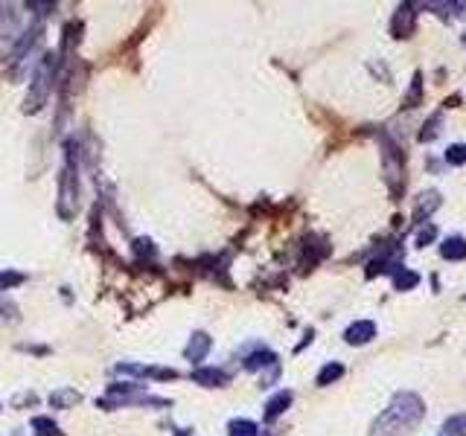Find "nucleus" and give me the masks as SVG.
<instances>
[{"label":"nucleus","mask_w":466,"mask_h":436,"mask_svg":"<svg viewBox=\"0 0 466 436\" xmlns=\"http://www.w3.org/2000/svg\"><path fill=\"white\" fill-rule=\"evenodd\" d=\"M58 215L70 222L76 215V183H73V169L68 166L61 172V180H58Z\"/></svg>","instance_id":"obj_4"},{"label":"nucleus","mask_w":466,"mask_h":436,"mask_svg":"<svg viewBox=\"0 0 466 436\" xmlns=\"http://www.w3.org/2000/svg\"><path fill=\"white\" fill-rule=\"evenodd\" d=\"M443 430H446L449 436H466V413L452 416V419L443 425Z\"/></svg>","instance_id":"obj_18"},{"label":"nucleus","mask_w":466,"mask_h":436,"mask_svg":"<svg viewBox=\"0 0 466 436\" xmlns=\"http://www.w3.org/2000/svg\"><path fill=\"white\" fill-rule=\"evenodd\" d=\"M440 256L455 262V259H466V239L463 236H452L440 244Z\"/></svg>","instance_id":"obj_9"},{"label":"nucleus","mask_w":466,"mask_h":436,"mask_svg":"<svg viewBox=\"0 0 466 436\" xmlns=\"http://www.w3.org/2000/svg\"><path fill=\"white\" fill-rule=\"evenodd\" d=\"M210 352V337L204 334V332H196L193 334V340H190V347L184 349V355L190 358L193 364H198V361H204V355Z\"/></svg>","instance_id":"obj_8"},{"label":"nucleus","mask_w":466,"mask_h":436,"mask_svg":"<svg viewBox=\"0 0 466 436\" xmlns=\"http://www.w3.org/2000/svg\"><path fill=\"white\" fill-rule=\"evenodd\" d=\"M193 381L201 384V387H225V384H228V372L213 369V366H204V369H196V372H193Z\"/></svg>","instance_id":"obj_7"},{"label":"nucleus","mask_w":466,"mask_h":436,"mask_svg":"<svg viewBox=\"0 0 466 436\" xmlns=\"http://www.w3.org/2000/svg\"><path fill=\"white\" fill-rule=\"evenodd\" d=\"M228 430H231V436H260V427L248 419H233L228 425Z\"/></svg>","instance_id":"obj_15"},{"label":"nucleus","mask_w":466,"mask_h":436,"mask_svg":"<svg viewBox=\"0 0 466 436\" xmlns=\"http://www.w3.org/2000/svg\"><path fill=\"white\" fill-rule=\"evenodd\" d=\"M414 18H417L414 6H411V4H402V6L393 12V18H391V33H393V38H408V36L414 33Z\"/></svg>","instance_id":"obj_5"},{"label":"nucleus","mask_w":466,"mask_h":436,"mask_svg":"<svg viewBox=\"0 0 466 436\" xmlns=\"http://www.w3.org/2000/svg\"><path fill=\"white\" fill-rule=\"evenodd\" d=\"M428 9H440V15H460L463 12V4H425Z\"/></svg>","instance_id":"obj_24"},{"label":"nucleus","mask_w":466,"mask_h":436,"mask_svg":"<svg viewBox=\"0 0 466 436\" xmlns=\"http://www.w3.org/2000/svg\"><path fill=\"white\" fill-rule=\"evenodd\" d=\"M53 58H55V55H47V58H44V65L38 67V73H36V79H33V87H29L26 105H23L26 114L41 111V105H44L47 97H50V87H53V67H55Z\"/></svg>","instance_id":"obj_2"},{"label":"nucleus","mask_w":466,"mask_h":436,"mask_svg":"<svg viewBox=\"0 0 466 436\" xmlns=\"http://www.w3.org/2000/svg\"><path fill=\"white\" fill-rule=\"evenodd\" d=\"M438 207H440V195H438V192H423V195H420V204H417V215H414V218H417V222H423V218H425L431 209H438Z\"/></svg>","instance_id":"obj_13"},{"label":"nucleus","mask_w":466,"mask_h":436,"mask_svg":"<svg viewBox=\"0 0 466 436\" xmlns=\"http://www.w3.org/2000/svg\"><path fill=\"white\" fill-rule=\"evenodd\" d=\"M440 134V114L438 116H431L428 122H425V131L420 134V143H428L431 137H438Z\"/></svg>","instance_id":"obj_21"},{"label":"nucleus","mask_w":466,"mask_h":436,"mask_svg":"<svg viewBox=\"0 0 466 436\" xmlns=\"http://www.w3.org/2000/svg\"><path fill=\"white\" fill-rule=\"evenodd\" d=\"M446 160H449L452 166H460V163H466V146H463V143H455V146H449V151H446Z\"/></svg>","instance_id":"obj_19"},{"label":"nucleus","mask_w":466,"mask_h":436,"mask_svg":"<svg viewBox=\"0 0 466 436\" xmlns=\"http://www.w3.org/2000/svg\"><path fill=\"white\" fill-rule=\"evenodd\" d=\"M420 283V276L411 271V268H399L396 273H393V288L396 291H408V288H414Z\"/></svg>","instance_id":"obj_12"},{"label":"nucleus","mask_w":466,"mask_h":436,"mask_svg":"<svg viewBox=\"0 0 466 436\" xmlns=\"http://www.w3.org/2000/svg\"><path fill=\"white\" fill-rule=\"evenodd\" d=\"M6 311H15L12 305H6V303H0V317H6Z\"/></svg>","instance_id":"obj_25"},{"label":"nucleus","mask_w":466,"mask_h":436,"mask_svg":"<svg viewBox=\"0 0 466 436\" xmlns=\"http://www.w3.org/2000/svg\"><path fill=\"white\" fill-rule=\"evenodd\" d=\"M382 151H385V178H388V183L393 186V195H399V190H402V175H406V158H402V151L396 148V143L388 137V140H382Z\"/></svg>","instance_id":"obj_3"},{"label":"nucleus","mask_w":466,"mask_h":436,"mask_svg":"<svg viewBox=\"0 0 466 436\" xmlns=\"http://www.w3.org/2000/svg\"><path fill=\"white\" fill-rule=\"evenodd\" d=\"M33 427H36V436H61L58 425L53 419H47V416H36L33 419Z\"/></svg>","instance_id":"obj_16"},{"label":"nucleus","mask_w":466,"mask_h":436,"mask_svg":"<svg viewBox=\"0 0 466 436\" xmlns=\"http://www.w3.org/2000/svg\"><path fill=\"white\" fill-rule=\"evenodd\" d=\"M373 337H376V323H373V320H356V323L347 326V332H344V340H347L350 347L370 344Z\"/></svg>","instance_id":"obj_6"},{"label":"nucleus","mask_w":466,"mask_h":436,"mask_svg":"<svg viewBox=\"0 0 466 436\" xmlns=\"http://www.w3.org/2000/svg\"><path fill=\"white\" fill-rule=\"evenodd\" d=\"M463 47H466V36H463Z\"/></svg>","instance_id":"obj_26"},{"label":"nucleus","mask_w":466,"mask_h":436,"mask_svg":"<svg viewBox=\"0 0 466 436\" xmlns=\"http://www.w3.org/2000/svg\"><path fill=\"white\" fill-rule=\"evenodd\" d=\"M23 283V273H15V271H0V291H6L12 285H21Z\"/></svg>","instance_id":"obj_20"},{"label":"nucleus","mask_w":466,"mask_h":436,"mask_svg":"<svg viewBox=\"0 0 466 436\" xmlns=\"http://www.w3.org/2000/svg\"><path fill=\"white\" fill-rule=\"evenodd\" d=\"M289 404H292V393H289V390L277 393V396H274V398H268V404H265V419L271 422V419H277L280 413H286Z\"/></svg>","instance_id":"obj_10"},{"label":"nucleus","mask_w":466,"mask_h":436,"mask_svg":"<svg viewBox=\"0 0 466 436\" xmlns=\"http://www.w3.org/2000/svg\"><path fill=\"white\" fill-rule=\"evenodd\" d=\"M420 93H423V79H420V73L414 76V87L408 90V108H417L420 105Z\"/></svg>","instance_id":"obj_22"},{"label":"nucleus","mask_w":466,"mask_h":436,"mask_svg":"<svg viewBox=\"0 0 466 436\" xmlns=\"http://www.w3.org/2000/svg\"><path fill=\"white\" fill-rule=\"evenodd\" d=\"M277 358H274V352H268V349H260V352H254V355H248L245 358V369H260V366H271Z\"/></svg>","instance_id":"obj_14"},{"label":"nucleus","mask_w":466,"mask_h":436,"mask_svg":"<svg viewBox=\"0 0 466 436\" xmlns=\"http://www.w3.org/2000/svg\"><path fill=\"white\" fill-rule=\"evenodd\" d=\"M434 236H438V227H434V224H425V227L420 230V236H417V247H428V241H431Z\"/></svg>","instance_id":"obj_23"},{"label":"nucleus","mask_w":466,"mask_h":436,"mask_svg":"<svg viewBox=\"0 0 466 436\" xmlns=\"http://www.w3.org/2000/svg\"><path fill=\"white\" fill-rule=\"evenodd\" d=\"M79 393L76 390H55L53 396H50V404L53 408H61V410H68V408H73V404H79Z\"/></svg>","instance_id":"obj_11"},{"label":"nucleus","mask_w":466,"mask_h":436,"mask_svg":"<svg viewBox=\"0 0 466 436\" xmlns=\"http://www.w3.org/2000/svg\"><path fill=\"white\" fill-rule=\"evenodd\" d=\"M425 408L417 393H396L391 408L373 425V436H408L411 427L420 425Z\"/></svg>","instance_id":"obj_1"},{"label":"nucleus","mask_w":466,"mask_h":436,"mask_svg":"<svg viewBox=\"0 0 466 436\" xmlns=\"http://www.w3.org/2000/svg\"><path fill=\"white\" fill-rule=\"evenodd\" d=\"M341 376H344V366H341V364H327V366L318 372V384L327 387V384H332V381L341 378Z\"/></svg>","instance_id":"obj_17"}]
</instances>
